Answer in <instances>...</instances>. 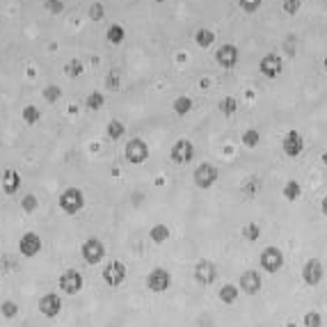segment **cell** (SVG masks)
<instances>
[{"mask_svg": "<svg viewBox=\"0 0 327 327\" xmlns=\"http://www.w3.org/2000/svg\"><path fill=\"white\" fill-rule=\"evenodd\" d=\"M108 135H110V140H119L124 135V124L119 119H112L108 124Z\"/></svg>", "mask_w": 327, "mask_h": 327, "instance_id": "83f0119b", "label": "cell"}, {"mask_svg": "<svg viewBox=\"0 0 327 327\" xmlns=\"http://www.w3.org/2000/svg\"><path fill=\"white\" fill-rule=\"evenodd\" d=\"M194 39H197V43H199L202 48H206V46H211V43H213V39H215V35H213L211 30H199V32H197V37H194Z\"/></svg>", "mask_w": 327, "mask_h": 327, "instance_id": "f546056e", "label": "cell"}, {"mask_svg": "<svg viewBox=\"0 0 327 327\" xmlns=\"http://www.w3.org/2000/svg\"><path fill=\"white\" fill-rule=\"evenodd\" d=\"M258 140H261V135H258L256 128H247L245 133H243V146H247V149H254L258 144Z\"/></svg>", "mask_w": 327, "mask_h": 327, "instance_id": "cb8c5ba5", "label": "cell"}, {"mask_svg": "<svg viewBox=\"0 0 327 327\" xmlns=\"http://www.w3.org/2000/svg\"><path fill=\"white\" fill-rule=\"evenodd\" d=\"M103 103H105V99H103V94H99V92H92V94L87 96V108L90 110H101Z\"/></svg>", "mask_w": 327, "mask_h": 327, "instance_id": "484cf974", "label": "cell"}, {"mask_svg": "<svg viewBox=\"0 0 327 327\" xmlns=\"http://www.w3.org/2000/svg\"><path fill=\"white\" fill-rule=\"evenodd\" d=\"M0 314H3L5 318H14V316L18 314V304L12 300H5L3 304H0Z\"/></svg>", "mask_w": 327, "mask_h": 327, "instance_id": "4316f807", "label": "cell"}, {"mask_svg": "<svg viewBox=\"0 0 327 327\" xmlns=\"http://www.w3.org/2000/svg\"><path fill=\"white\" fill-rule=\"evenodd\" d=\"M243 238H245V241H250V243H254L258 236H261V227H258L256 222H247L245 227H243Z\"/></svg>", "mask_w": 327, "mask_h": 327, "instance_id": "44dd1931", "label": "cell"}, {"mask_svg": "<svg viewBox=\"0 0 327 327\" xmlns=\"http://www.w3.org/2000/svg\"><path fill=\"white\" fill-rule=\"evenodd\" d=\"M156 3H163V0H156Z\"/></svg>", "mask_w": 327, "mask_h": 327, "instance_id": "7bdbcfd3", "label": "cell"}, {"mask_svg": "<svg viewBox=\"0 0 327 327\" xmlns=\"http://www.w3.org/2000/svg\"><path fill=\"white\" fill-rule=\"evenodd\" d=\"M320 211H323V215L327 217V194L323 197V202H320Z\"/></svg>", "mask_w": 327, "mask_h": 327, "instance_id": "ab89813d", "label": "cell"}, {"mask_svg": "<svg viewBox=\"0 0 327 327\" xmlns=\"http://www.w3.org/2000/svg\"><path fill=\"white\" fill-rule=\"evenodd\" d=\"M149 238L156 243V245H163V243L169 238V229L165 227V224H154L151 231H149Z\"/></svg>", "mask_w": 327, "mask_h": 327, "instance_id": "ffe728a7", "label": "cell"}, {"mask_svg": "<svg viewBox=\"0 0 327 327\" xmlns=\"http://www.w3.org/2000/svg\"><path fill=\"white\" fill-rule=\"evenodd\" d=\"M300 194H302V188H300V183H297V181H289L284 185V197L289 199V202H297Z\"/></svg>", "mask_w": 327, "mask_h": 327, "instance_id": "7402d4cb", "label": "cell"}, {"mask_svg": "<svg viewBox=\"0 0 327 327\" xmlns=\"http://www.w3.org/2000/svg\"><path fill=\"white\" fill-rule=\"evenodd\" d=\"M60 94H62V92H60V87H55V85H48L46 90H43V99H46L48 103H53V101H57V99H60Z\"/></svg>", "mask_w": 327, "mask_h": 327, "instance_id": "1f68e13d", "label": "cell"}, {"mask_svg": "<svg viewBox=\"0 0 327 327\" xmlns=\"http://www.w3.org/2000/svg\"><path fill=\"white\" fill-rule=\"evenodd\" d=\"M325 277V268L320 263V258H309V261L302 266V281L307 286H318Z\"/></svg>", "mask_w": 327, "mask_h": 327, "instance_id": "52a82bcc", "label": "cell"}, {"mask_svg": "<svg viewBox=\"0 0 327 327\" xmlns=\"http://www.w3.org/2000/svg\"><path fill=\"white\" fill-rule=\"evenodd\" d=\"M284 154L289 156V158H297V156L302 154V149H304V140H302V135L297 133V130H289V133L284 135Z\"/></svg>", "mask_w": 327, "mask_h": 327, "instance_id": "9a60e30c", "label": "cell"}, {"mask_svg": "<svg viewBox=\"0 0 327 327\" xmlns=\"http://www.w3.org/2000/svg\"><path fill=\"white\" fill-rule=\"evenodd\" d=\"M238 5H241L245 12H256L258 5H261V0H238Z\"/></svg>", "mask_w": 327, "mask_h": 327, "instance_id": "e575fe53", "label": "cell"}, {"mask_svg": "<svg viewBox=\"0 0 327 327\" xmlns=\"http://www.w3.org/2000/svg\"><path fill=\"white\" fill-rule=\"evenodd\" d=\"M21 206H23V211H26V213L37 211V197H35V194H26L23 202H21Z\"/></svg>", "mask_w": 327, "mask_h": 327, "instance_id": "836d02e7", "label": "cell"}, {"mask_svg": "<svg viewBox=\"0 0 327 327\" xmlns=\"http://www.w3.org/2000/svg\"><path fill=\"white\" fill-rule=\"evenodd\" d=\"M258 69H261L263 76L275 78V76H279V73H281V69H284V62H281L279 55H272V53H270V55H263Z\"/></svg>", "mask_w": 327, "mask_h": 327, "instance_id": "e0dca14e", "label": "cell"}, {"mask_svg": "<svg viewBox=\"0 0 327 327\" xmlns=\"http://www.w3.org/2000/svg\"><path fill=\"white\" fill-rule=\"evenodd\" d=\"M39 311H41L46 318H55L62 311V297L57 293H46V295L39 297Z\"/></svg>", "mask_w": 327, "mask_h": 327, "instance_id": "7c38bea8", "label": "cell"}, {"mask_svg": "<svg viewBox=\"0 0 327 327\" xmlns=\"http://www.w3.org/2000/svg\"><path fill=\"white\" fill-rule=\"evenodd\" d=\"M258 261H261V268H263L266 272H270V275H277V272L284 268V252H281L279 247L270 245V247H266V250L261 252Z\"/></svg>", "mask_w": 327, "mask_h": 327, "instance_id": "6da1fadb", "label": "cell"}, {"mask_svg": "<svg viewBox=\"0 0 327 327\" xmlns=\"http://www.w3.org/2000/svg\"><path fill=\"white\" fill-rule=\"evenodd\" d=\"M23 119H26V124H37L39 121V110L35 105H28L26 110H23Z\"/></svg>", "mask_w": 327, "mask_h": 327, "instance_id": "4dcf8cb0", "label": "cell"}, {"mask_svg": "<svg viewBox=\"0 0 327 327\" xmlns=\"http://www.w3.org/2000/svg\"><path fill=\"white\" fill-rule=\"evenodd\" d=\"M80 256H82L85 263L96 266V263H101L105 258V245L99 241V238H87L80 247Z\"/></svg>", "mask_w": 327, "mask_h": 327, "instance_id": "7a4b0ae2", "label": "cell"}, {"mask_svg": "<svg viewBox=\"0 0 327 327\" xmlns=\"http://www.w3.org/2000/svg\"><path fill=\"white\" fill-rule=\"evenodd\" d=\"M60 291L67 293V295H76V293H80L82 291V275L78 270H73V268L64 270L60 275Z\"/></svg>", "mask_w": 327, "mask_h": 327, "instance_id": "30bf717a", "label": "cell"}, {"mask_svg": "<svg viewBox=\"0 0 327 327\" xmlns=\"http://www.w3.org/2000/svg\"><path fill=\"white\" fill-rule=\"evenodd\" d=\"M220 110H222L227 117H229V115H233V112L238 110V101L233 99V96H224V99L220 101Z\"/></svg>", "mask_w": 327, "mask_h": 327, "instance_id": "d4e9b609", "label": "cell"}, {"mask_svg": "<svg viewBox=\"0 0 327 327\" xmlns=\"http://www.w3.org/2000/svg\"><path fill=\"white\" fill-rule=\"evenodd\" d=\"M194 158V146L190 140H177L172 146V160L177 165H188Z\"/></svg>", "mask_w": 327, "mask_h": 327, "instance_id": "4fadbf2b", "label": "cell"}, {"mask_svg": "<svg viewBox=\"0 0 327 327\" xmlns=\"http://www.w3.org/2000/svg\"><path fill=\"white\" fill-rule=\"evenodd\" d=\"M297 9H300V0H286V3H284V12L295 14Z\"/></svg>", "mask_w": 327, "mask_h": 327, "instance_id": "8d00e7d4", "label": "cell"}, {"mask_svg": "<svg viewBox=\"0 0 327 327\" xmlns=\"http://www.w3.org/2000/svg\"><path fill=\"white\" fill-rule=\"evenodd\" d=\"M18 185H21V177H18L16 169H7V172L3 174V190L7 194H14L18 190Z\"/></svg>", "mask_w": 327, "mask_h": 327, "instance_id": "ac0fdd59", "label": "cell"}, {"mask_svg": "<svg viewBox=\"0 0 327 327\" xmlns=\"http://www.w3.org/2000/svg\"><path fill=\"white\" fill-rule=\"evenodd\" d=\"M215 60L220 67L231 69V67L238 64V48L233 46V43H224V46H220V51L215 53Z\"/></svg>", "mask_w": 327, "mask_h": 327, "instance_id": "2e32d148", "label": "cell"}, {"mask_svg": "<svg viewBox=\"0 0 327 327\" xmlns=\"http://www.w3.org/2000/svg\"><path fill=\"white\" fill-rule=\"evenodd\" d=\"M220 302H224V304H233V302L238 300V286L233 284H224L222 289H220Z\"/></svg>", "mask_w": 327, "mask_h": 327, "instance_id": "d6986e66", "label": "cell"}, {"mask_svg": "<svg viewBox=\"0 0 327 327\" xmlns=\"http://www.w3.org/2000/svg\"><path fill=\"white\" fill-rule=\"evenodd\" d=\"M286 327H297V325H295V323H289V325H286Z\"/></svg>", "mask_w": 327, "mask_h": 327, "instance_id": "b9f144b4", "label": "cell"}, {"mask_svg": "<svg viewBox=\"0 0 327 327\" xmlns=\"http://www.w3.org/2000/svg\"><path fill=\"white\" fill-rule=\"evenodd\" d=\"M108 39L112 43H119L121 39H124V28L121 26H110V30H108Z\"/></svg>", "mask_w": 327, "mask_h": 327, "instance_id": "d6a6232c", "label": "cell"}, {"mask_svg": "<svg viewBox=\"0 0 327 327\" xmlns=\"http://www.w3.org/2000/svg\"><path fill=\"white\" fill-rule=\"evenodd\" d=\"M126 275H128V268H126V263L124 261H110L108 266L103 268V281L108 286H112V289H115V286H121L126 281Z\"/></svg>", "mask_w": 327, "mask_h": 327, "instance_id": "277c9868", "label": "cell"}, {"mask_svg": "<svg viewBox=\"0 0 327 327\" xmlns=\"http://www.w3.org/2000/svg\"><path fill=\"white\" fill-rule=\"evenodd\" d=\"M194 281L202 286H211L213 281L217 279V266L213 261H208V258H202V261H197V266H194Z\"/></svg>", "mask_w": 327, "mask_h": 327, "instance_id": "8992f818", "label": "cell"}, {"mask_svg": "<svg viewBox=\"0 0 327 327\" xmlns=\"http://www.w3.org/2000/svg\"><path fill=\"white\" fill-rule=\"evenodd\" d=\"M169 286H172V275L165 268H154L146 275V289L151 293H165Z\"/></svg>", "mask_w": 327, "mask_h": 327, "instance_id": "5b68a950", "label": "cell"}, {"mask_svg": "<svg viewBox=\"0 0 327 327\" xmlns=\"http://www.w3.org/2000/svg\"><path fill=\"white\" fill-rule=\"evenodd\" d=\"M217 177H220V169L211 163H202L192 174L194 183H197L199 188H211V185L217 181Z\"/></svg>", "mask_w": 327, "mask_h": 327, "instance_id": "9c48e42d", "label": "cell"}, {"mask_svg": "<svg viewBox=\"0 0 327 327\" xmlns=\"http://www.w3.org/2000/svg\"><path fill=\"white\" fill-rule=\"evenodd\" d=\"M82 206H85V197H82V192L78 188H67L60 194V208L64 213H69V215H76Z\"/></svg>", "mask_w": 327, "mask_h": 327, "instance_id": "3957f363", "label": "cell"}, {"mask_svg": "<svg viewBox=\"0 0 327 327\" xmlns=\"http://www.w3.org/2000/svg\"><path fill=\"white\" fill-rule=\"evenodd\" d=\"M124 156H126V160H128V163H133V165H142L144 160L149 158V146H146L144 140L133 138V140H128V144H126Z\"/></svg>", "mask_w": 327, "mask_h": 327, "instance_id": "ba28073f", "label": "cell"}, {"mask_svg": "<svg viewBox=\"0 0 327 327\" xmlns=\"http://www.w3.org/2000/svg\"><path fill=\"white\" fill-rule=\"evenodd\" d=\"M90 14H92V18H94V21H99V18L103 16V7H101V5H94V7L90 9Z\"/></svg>", "mask_w": 327, "mask_h": 327, "instance_id": "74e56055", "label": "cell"}, {"mask_svg": "<svg viewBox=\"0 0 327 327\" xmlns=\"http://www.w3.org/2000/svg\"><path fill=\"white\" fill-rule=\"evenodd\" d=\"M261 286H263V277L256 270H245L241 275V279H238V289L245 295H256L261 291Z\"/></svg>", "mask_w": 327, "mask_h": 327, "instance_id": "8fae6325", "label": "cell"}, {"mask_svg": "<svg viewBox=\"0 0 327 327\" xmlns=\"http://www.w3.org/2000/svg\"><path fill=\"white\" fill-rule=\"evenodd\" d=\"M18 252H21V256H26V258L37 256L39 252H41V238H39L35 231H28L26 236L18 241Z\"/></svg>", "mask_w": 327, "mask_h": 327, "instance_id": "5bb4252c", "label": "cell"}, {"mask_svg": "<svg viewBox=\"0 0 327 327\" xmlns=\"http://www.w3.org/2000/svg\"><path fill=\"white\" fill-rule=\"evenodd\" d=\"M323 325V316L318 311H307L304 314V327H320Z\"/></svg>", "mask_w": 327, "mask_h": 327, "instance_id": "f1b7e54d", "label": "cell"}, {"mask_svg": "<svg viewBox=\"0 0 327 327\" xmlns=\"http://www.w3.org/2000/svg\"><path fill=\"white\" fill-rule=\"evenodd\" d=\"M67 71H69V76H80V73H82V64L78 60H71L69 64H67Z\"/></svg>", "mask_w": 327, "mask_h": 327, "instance_id": "d590c367", "label": "cell"}, {"mask_svg": "<svg viewBox=\"0 0 327 327\" xmlns=\"http://www.w3.org/2000/svg\"><path fill=\"white\" fill-rule=\"evenodd\" d=\"M320 160H323V165H327V151H323V156H320Z\"/></svg>", "mask_w": 327, "mask_h": 327, "instance_id": "60d3db41", "label": "cell"}, {"mask_svg": "<svg viewBox=\"0 0 327 327\" xmlns=\"http://www.w3.org/2000/svg\"><path fill=\"white\" fill-rule=\"evenodd\" d=\"M190 110H192V99H190V96H179V99L174 101V112H177V115H188Z\"/></svg>", "mask_w": 327, "mask_h": 327, "instance_id": "603a6c76", "label": "cell"}, {"mask_svg": "<svg viewBox=\"0 0 327 327\" xmlns=\"http://www.w3.org/2000/svg\"><path fill=\"white\" fill-rule=\"evenodd\" d=\"M48 9H51V12H60L62 3H60V0H48Z\"/></svg>", "mask_w": 327, "mask_h": 327, "instance_id": "f35d334b", "label": "cell"}]
</instances>
